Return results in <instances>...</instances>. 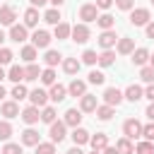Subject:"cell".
Listing matches in <instances>:
<instances>
[{
	"label": "cell",
	"mask_w": 154,
	"mask_h": 154,
	"mask_svg": "<svg viewBox=\"0 0 154 154\" xmlns=\"http://www.w3.org/2000/svg\"><path fill=\"white\" fill-rule=\"evenodd\" d=\"M60 12H58V7H53V10H46V14H43V22H48V24H60Z\"/></svg>",
	"instance_id": "1f68e13d"
},
{
	"label": "cell",
	"mask_w": 154,
	"mask_h": 154,
	"mask_svg": "<svg viewBox=\"0 0 154 154\" xmlns=\"http://www.w3.org/2000/svg\"><path fill=\"white\" fill-rule=\"evenodd\" d=\"M67 96V87L63 84H51V91H48V99L51 101H63Z\"/></svg>",
	"instance_id": "2e32d148"
},
{
	"label": "cell",
	"mask_w": 154,
	"mask_h": 154,
	"mask_svg": "<svg viewBox=\"0 0 154 154\" xmlns=\"http://www.w3.org/2000/svg\"><path fill=\"white\" fill-rule=\"evenodd\" d=\"M113 63H116V53H113L111 48H108V51H103V53L99 55V65H101V67H111Z\"/></svg>",
	"instance_id": "4316f807"
},
{
	"label": "cell",
	"mask_w": 154,
	"mask_h": 154,
	"mask_svg": "<svg viewBox=\"0 0 154 154\" xmlns=\"http://www.w3.org/2000/svg\"><path fill=\"white\" fill-rule=\"evenodd\" d=\"M2 154H22V147L14 144V142H7V144L2 147Z\"/></svg>",
	"instance_id": "7dc6e473"
},
{
	"label": "cell",
	"mask_w": 154,
	"mask_h": 154,
	"mask_svg": "<svg viewBox=\"0 0 154 154\" xmlns=\"http://www.w3.org/2000/svg\"><path fill=\"white\" fill-rule=\"evenodd\" d=\"M89 140H91V135H89L84 128H75V130H72V142H75L77 147H79V144H87Z\"/></svg>",
	"instance_id": "ffe728a7"
},
{
	"label": "cell",
	"mask_w": 154,
	"mask_h": 154,
	"mask_svg": "<svg viewBox=\"0 0 154 154\" xmlns=\"http://www.w3.org/2000/svg\"><path fill=\"white\" fill-rule=\"evenodd\" d=\"M89 142H91V147H94V149H106V147H108V137H106L103 132H96Z\"/></svg>",
	"instance_id": "f1b7e54d"
},
{
	"label": "cell",
	"mask_w": 154,
	"mask_h": 154,
	"mask_svg": "<svg viewBox=\"0 0 154 154\" xmlns=\"http://www.w3.org/2000/svg\"><path fill=\"white\" fill-rule=\"evenodd\" d=\"M149 19H152V14H149L147 7H135L130 12V24H135V26H147Z\"/></svg>",
	"instance_id": "6da1fadb"
},
{
	"label": "cell",
	"mask_w": 154,
	"mask_h": 154,
	"mask_svg": "<svg viewBox=\"0 0 154 154\" xmlns=\"http://www.w3.org/2000/svg\"><path fill=\"white\" fill-rule=\"evenodd\" d=\"M29 101H31L34 106L43 108L46 101H48V91H43V89H34V91H29Z\"/></svg>",
	"instance_id": "4fadbf2b"
},
{
	"label": "cell",
	"mask_w": 154,
	"mask_h": 154,
	"mask_svg": "<svg viewBox=\"0 0 154 154\" xmlns=\"http://www.w3.org/2000/svg\"><path fill=\"white\" fill-rule=\"evenodd\" d=\"M103 154H118V149H116V147H106V149H103Z\"/></svg>",
	"instance_id": "11a10c76"
},
{
	"label": "cell",
	"mask_w": 154,
	"mask_h": 154,
	"mask_svg": "<svg viewBox=\"0 0 154 154\" xmlns=\"http://www.w3.org/2000/svg\"><path fill=\"white\" fill-rule=\"evenodd\" d=\"M29 2H31V7H41V5H46L48 0H29Z\"/></svg>",
	"instance_id": "db71d44e"
},
{
	"label": "cell",
	"mask_w": 154,
	"mask_h": 154,
	"mask_svg": "<svg viewBox=\"0 0 154 154\" xmlns=\"http://www.w3.org/2000/svg\"><path fill=\"white\" fill-rule=\"evenodd\" d=\"M36 154H55V142H38Z\"/></svg>",
	"instance_id": "f35d334b"
},
{
	"label": "cell",
	"mask_w": 154,
	"mask_h": 154,
	"mask_svg": "<svg viewBox=\"0 0 154 154\" xmlns=\"http://www.w3.org/2000/svg\"><path fill=\"white\" fill-rule=\"evenodd\" d=\"M7 79H12L14 84H19L22 79H26V72H24V67H19V65H12V67H10V72H7Z\"/></svg>",
	"instance_id": "44dd1931"
},
{
	"label": "cell",
	"mask_w": 154,
	"mask_h": 154,
	"mask_svg": "<svg viewBox=\"0 0 154 154\" xmlns=\"http://www.w3.org/2000/svg\"><path fill=\"white\" fill-rule=\"evenodd\" d=\"M22 144H26V147H36V144H38V132H36L34 128H26V130L22 132Z\"/></svg>",
	"instance_id": "ac0fdd59"
},
{
	"label": "cell",
	"mask_w": 154,
	"mask_h": 154,
	"mask_svg": "<svg viewBox=\"0 0 154 154\" xmlns=\"http://www.w3.org/2000/svg\"><path fill=\"white\" fill-rule=\"evenodd\" d=\"M142 96H144V89H142V87H137V84H130V87L125 89V99H128V101H132V103H135V101H140Z\"/></svg>",
	"instance_id": "d6986e66"
},
{
	"label": "cell",
	"mask_w": 154,
	"mask_h": 154,
	"mask_svg": "<svg viewBox=\"0 0 154 154\" xmlns=\"http://www.w3.org/2000/svg\"><path fill=\"white\" fill-rule=\"evenodd\" d=\"M10 38L17 41V43L26 41V26H24V24H12V26H10Z\"/></svg>",
	"instance_id": "5bb4252c"
},
{
	"label": "cell",
	"mask_w": 154,
	"mask_h": 154,
	"mask_svg": "<svg viewBox=\"0 0 154 154\" xmlns=\"http://www.w3.org/2000/svg\"><path fill=\"white\" fill-rule=\"evenodd\" d=\"M70 34H72V26L70 24H65V22L55 24V38H67Z\"/></svg>",
	"instance_id": "836d02e7"
},
{
	"label": "cell",
	"mask_w": 154,
	"mask_h": 154,
	"mask_svg": "<svg viewBox=\"0 0 154 154\" xmlns=\"http://www.w3.org/2000/svg\"><path fill=\"white\" fill-rule=\"evenodd\" d=\"M123 132H125L128 140H137V137H142V123L135 120V118H128L123 123Z\"/></svg>",
	"instance_id": "7a4b0ae2"
},
{
	"label": "cell",
	"mask_w": 154,
	"mask_h": 154,
	"mask_svg": "<svg viewBox=\"0 0 154 154\" xmlns=\"http://www.w3.org/2000/svg\"><path fill=\"white\" fill-rule=\"evenodd\" d=\"M12 99H14V101H22V99H29V91H26V87H24L22 82L12 87Z\"/></svg>",
	"instance_id": "4dcf8cb0"
},
{
	"label": "cell",
	"mask_w": 154,
	"mask_h": 154,
	"mask_svg": "<svg viewBox=\"0 0 154 154\" xmlns=\"http://www.w3.org/2000/svg\"><path fill=\"white\" fill-rule=\"evenodd\" d=\"M43 60H46V65H48V67H55V65H58V63L63 60V55H60L58 51H46Z\"/></svg>",
	"instance_id": "f546056e"
},
{
	"label": "cell",
	"mask_w": 154,
	"mask_h": 154,
	"mask_svg": "<svg viewBox=\"0 0 154 154\" xmlns=\"http://www.w3.org/2000/svg\"><path fill=\"white\" fill-rule=\"evenodd\" d=\"M91 154H101V149H94V152H91Z\"/></svg>",
	"instance_id": "be15d7a7"
},
{
	"label": "cell",
	"mask_w": 154,
	"mask_h": 154,
	"mask_svg": "<svg viewBox=\"0 0 154 154\" xmlns=\"http://www.w3.org/2000/svg\"><path fill=\"white\" fill-rule=\"evenodd\" d=\"M65 120H53L51 123V130H48V135H51V142H63L65 140Z\"/></svg>",
	"instance_id": "3957f363"
},
{
	"label": "cell",
	"mask_w": 154,
	"mask_h": 154,
	"mask_svg": "<svg viewBox=\"0 0 154 154\" xmlns=\"http://www.w3.org/2000/svg\"><path fill=\"white\" fill-rule=\"evenodd\" d=\"M140 77H142V82L152 84V82H154V67H152V65H142V70H140Z\"/></svg>",
	"instance_id": "74e56055"
},
{
	"label": "cell",
	"mask_w": 154,
	"mask_h": 154,
	"mask_svg": "<svg viewBox=\"0 0 154 154\" xmlns=\"http://www.w3.org/2000/svg\"><path fill=\"white\" fill-rule=\"evenodd\" d=\"M116 41H118V36H116V31H113V29H103V31H101V36H99V46H101L103 51L113 48V46H116Z\"/></svg>",
	"instance_id": "8992f818"
},
{
	"label": "cell",
	"mask_w": 154,
	"mask_h": 154,
	"mask_svg": "<svg viewBox=\"0 0 154 154\" xmlns=\"http://www.w3.org/2000/svg\"><path fill=\"white\" fill-rule=\"evenodd\" d=\"M19 116H22V120H24L26 125H34V123H38V118H41V113H38V106H34V103H31V106H26V108H24Z\"/></svg>",
	"instance_id": "9c48e42d"
},
{
	"label": "cell",
	"mask_w": 154,
	"mask_h": 154,
	"mask_svg": "<svg viewBox=\"0 0 154 154\" xmlns=\"http://www.w3.org/2000/svg\"><path fill=\"white\" fill-rule=\"evenodd\" d=\"M135 154H154V142L144 140V142L135 144Z\"/></svg>",
	"instance_id": "d590c367"
},
{
	"label": "cell",
	"mask_w": 154,
	"mask_h": 154,
	"mask_svg": "<svg viewBox=\"0 0 154 154\" xmlns=\"http://www.w3.org/2000/svg\"><path fill=\"white\" fill-rule=\"evenodd\" d=\"M24 72H26V82H34V79L41 77V70H38V65H34V63H29V65L24 67Z\"/></svg>",
	"instance_id": "e575fe53"
},
{
	"label": "cell",
	"mask_w": 154,
	"mask_h": 154,
	"mask_svg": "<svg viewBox=\"0 0 154 154\" xmlns=\"http://www.w3.org/2000/svg\"><path fill=\"white\" fill-rule=\"evenodd\" d=\"M132 51H135V41H132V38H128V36H125V38H120V41H118V53L130 55Z\"/></svg>",
	"instance_id": "d4e9b609"
},
{
	"label": "cell",
	"mask_w": 154,
	"mask_h": 154,
	"mask_svg": "<svg viewBox=\"0 0 154 154\" xmlns=\"http://www.w3.org/2000/svg\"><path fill=\"white\" fill-rule=\"evenodd\" d=\"M144 96H147L149 101H154V82H152V84H149V87L144 89Z\"/></svg>",
	"instance_id": "f907efd6"
},
{
	"label": "cell",
	"mask_w": 154,
	"mask_h": 154,
	"mask_svg": "<svg viewBox=\"0 0 154 154\" xmlns=\"http://www.w3.org/2000/svg\"><path fill=\"white\" fill-rule=\"evenodd\" d=\"M2 41H5V34H2V29H0V43H2Z\"/></svg>",
	"instance_id": "6125c7cd"
},
{
	"label": "cell",
	"mask_w": 154,
	"mask_h": 154,
	"mask_svg": "<svg viewBox=\"0 0 154 154\" xmlns=\"http://www.w3.org/2000/svg\"><path fill=\"white\" fill-rule=\"evenodd\" d=\"M0 154H2V152H0Z\"/></svg>",
	"instance_id": "e7e4bbea"
},
{
	"label": "cell",
	"mask_w": 154,
	"mask_h": 154,
	"mask_svg": "<svg viewBox=\"0 0 154 154\" xmlns=\"http://www.w3.org/2000/svg\"><path fill=\"white\" fill-rule=\"evenodd\" d=\"M67 94H70V96H84V94H87V84H84L82 79H72L70 87H67Z\"/></svg>",
	"instance_id": "9a60e30c"
},
{
	"label": "cell",
	"mask_w": 154,
	"mask_h": 154,
	"mask_svg": "<svg viewBox=\"0 0 154 154\" xmlns=\"http://www.w3.org/2000/svg\"><path fill=\"white\" fill-rule=\"evenodd\" d=\"M31 43H34L36 48H48V43H51V34L43 31V29H36L34 36H31Z\"/></svg>",
	"instance_id": "30bf717a"
},
{
	"label": "cell",
	"mask_w": 154,
	"mask_h": 154,
	"mask_svg": "<svg viewBox=\"0 0 154 154\" xmlns=\"http://www.w3.org/2000/svg\"><path fill=\"white\" fill-rule=\"evenodd\" d=\"M12 51L10 48H0V65H7V63H12Z\"/></svg>",
	"instance_id": "bcb514c9"
},
{
	"label": "cell",
	"mask_w": 154,
	"mask_h": 154,
	"mask_svg": "<svg viewBox=\"0 0 154 154\" xmlns=\"http://www.w3.org/2000/svg\"><path fill=\"white\" fill-rule=\"evenodd\" d=\"M149 65H152V67H154V55H149Z\"/></svg>",
	"instance_id": "94428289"
},
{
	"label": "cell",
	"mask_w": 154,
	"mask_h": 154,
	"mask_svg": "<svg viewBox=\"0 0 154 154\" xmlns=\"http://www.w3.org/2000/svg\"><path fill=\"white\" fill-rule=\"evenodd\" d=\"M22 60H26V63H34V60H36V46H34V43L22 48Z\"/></svg>",
	"instance_id": "8d00e7d4"
},
{
	"label": "cell",
	"mask_w": 154,
	"mask_h": 154,
	"mask_svg": "<svg viewBox=\"0 0 154 154\" xmlns=\"http://www.w3.org/2000/svg\"><path fill=\"white\" fill-rule=\"evenodd\" d=\"M70 36H72V41H77V43H87V41H89V26H87V24H75Z\"/></svg>",
	"instance_id": "ba28073f"
},
{
	"label": "cell",
	"mask_w": 154,
	"mask_h": 154,
	"mask_svg": "<svg viewBox=\"0 0 154 154\" xmlns=\"http://www.w3.org/2000/svg\"><path fill=\"white\" fill-rule=\"evenodd\" d=\"M79 65H82V63H79L77 58H65V60H63V70H65L67 75H77V72H79Z\"/></svg>",
	"instance_id": "603a6c76"
},
{
	"label": "cell",
	"mask_w": 154,
	"mask_h": 154,
	"mask_svg": "<svg viewBox=\"0 0 154 154\" xmlns=\"http://www.w3.org/2000/svg\"><path fill=\"white\" fill-rule=\"evenodd\" d=\"M116 149H118V154H135V147H132V142H130L128 137L118 140V142H116Z\"/></svg>",
	"instance_id": "484cf974"
},
{
	"label": "cell",
	"mask_w": 154,
	"mask_h": 154,
	"mask_svg": "<svg viewBox=\"0 0 154 154\" xmlns=\"http://www.w3.org/2000/svg\"><path fill=\"white\" fill-rule=\"evenodd\" d=\"M41 120L51 125V123L55 120V108H53V106H43V111H41Z\"/></svg>",
	"instance_id": "ab89813d"
},
{
	"label": "cell",
	"mask_w": 154,
	"mask_h": 154,
	"mask_svg": "<svg viewBox=\"0 0 154 154\" xmlns=\"http://www.w3.org/2000/svg\"><path fill=\"white\" fill-rule=\"evenodd\" d=\"M41 82H43V84H55V72H53V67H46V70L41 72Z\"/></svg>",
	"instance_id": "60d3db41"
},
{
	"label": "cell",
	"mask_w": 154,
	"mask_h": 154,
	"mask_svg": "<svg viewBox=\"0 0 154 154\" xmlns=\"http://www.w3.org/2000/svg\"><path fill=\"white\" fill-rule=\"evenodd\" d=\"M82 63H87V65H94V63H99V55H96V51H84V53H82Z\"/></svg>",
	"instance_id": "b9f144b4"
},
{
	"label": "cell",
	"mask_w": 154,
	"mask_h": 154,
	"mask_svg": "<svg viewBox=\"0 0 154 154\" xmlns=\"http://www.w3.org/2000/svg\"><path fill=\"white\" fill-rule=\"evenodd\" d=\"M118 10H132V0H116Z\"/></svg>",
	"instance_id": "c3c4849f"
},
{
	"label": "cell",
	"mask_w": 154,
	"mask_h": 154,
	"mask_svg": "<svg viewBox=\"0 0 154 154\" xmlns=\"http://www.w3.org/2000/svg\"><path fill=\"white\" fill-rule=\"evenodd\" d=\"M147 36H149V38H154V22H149V24H147Z\"/></svg>",
	"instance_id": "f5cc1de1"
},
{
	"label": "cell",
	"mask_w": 154,
	"mask_h": 154,
	"mask_svg": "<svg viewBox=\"0 0 154 154\" xmlns=\"http://www.w3.org/2000/svg\"><path fill=\"white\" fill-rule=\"evenodd\" d=\"M152 2H154V0H152Z\"/></svg>",
	"instance_id": "03108f58"
},
{
	"label": "cell",
	"mask_w": 154,
	"mask_h": 154,
	"mask_svg": "<svg viewBox=\"0 0 154 154\" xmlns=\"http://www.w3.org/2000/svg\"><path fill=\"white\" fill-rule=\"evenodd\" d=\"M113 2H116V0H96V2H94V5H96V7H99V10H108V7H111V5H113Z\"/></svg>",
	"instance_id": "681fc988"
},
{
	"label": "cell",
	"mask_w": 154,
	"mask_h": 154,
	"mask_svg": "<svg viewBox=\"0 0 154 154\" xmlns=\"http://www.w3.org/2000/svg\"><path fill=\"white\" fill-rule=\"evenodd\" d=\"M2 96H5V87L0 84V99H2Z\"/></svg>",
	"instance_id": "91938a15"
},
{
	"label": "cell",
	"mask_w": 154,
	"mask_h": 154,
	"mask_svg": "<svg viewBox=\"0 0 154 154\" xmlns=\"http://www.w3.org/2000/svg\"><path fill=\"white\" fill-rule=\"evenodd\" d=\"M123 99H125V94H123L118 87H108V89L103 91V101H106L108 106H118Z\"/></svg>",
	"instance_id": "5b68a950"
},
{
	"label": "cell",
	"mask_w": 154,
	"mask_h": 154,
	"mask_svg": "<svg viewBox=\"0 0 154 154\" xmlns=\"http://www.w3.org/2000/svg\"><path fill=\"white\" fill-rule=\"evenodd\" d=\"M113 106H108V103H103V106H96V118H101V120H111L113 118Z\"/></svg>",
	"instance_id": "83f0119b"
},
{
	"label": "cell",
	"mask_w": 154,
	"mask_h": 154,
	"mask_svg": "<svg viewBox=\"0 0 154 154\" xmlns=\"http://www.w3.org/2000/svg\"><path fill=\"white\" fill-rule=\"evenodd\" d=\"M79 19H84V22H96V19H99V7H96L94 2L82 5V7H79Z\"/></svg>",
	"instance_id": "277c9868"
},
{
	"label": "cell",
	"mask_w": 154,
	"mask_h": 154,
	"mask_svg": "<svg viewBox=\"0 0 154 154\" xmlns=\"http://www.w3.org/2000/svg\"><path fill=\"white\" fill-rule=\"evenodd\" d=\"M103 79H106L103 72H99V70H91V72H89V82H91V84H103Z\"/></svg>",
	"instance_id": "ee69618b"
},
{
	"label": "cell",
	"mask_w": 154,
	"mask_h": 154,
	"mask_svg": "<svg viewBox=\"0 0 154 154\" xmlns=\"http://www.w3.org/2000/svg\"><path fill=\"white\" fill-rule=\"evenodd\" d=\"M147 60H149V51H147V48H135V51H132V63H135V65L142 67Z\"/></svg>",
	"instance_id": "7402d4cb"
},
{
	"label": "cell",
	"mask_w": 154,
	"mask_h": 154,
	"mask_svg": "<svg viewBox=\"0 0 154 154\" xmlns=\"http://www.w3.org/2000/svg\"><path fill=\"white\" fill-rule=\"evenodd\" d=\"M147 118H149V120H154V101L147 106Z\"/></svg>",
	"instance_id": "816d5d0a"
},
{
	"label": "cell",
	"mask_w": 154,
	"mask_h": 154,
	"mask_svg": "<svg viewBox=\"0 0 154 154\" xmlns=\"http://www.w3.org/2000/svg\"><path fill=\"white\" fill-rule=\"evenodd\" d=\"M96 96H91V94H84V96H79V111L82 113H91V111H96Z\"/></svg>",
	"instance_id": "7c38bea8"
},
{
	"label": "cell",
	"mask_w": 154,
	"mask_h": 154,
	"mask_svg": "<svg viewBox=\"0 0 154 154\" xmlns=\"http://www.w3.org/2000/svg\"><path fill=\"white\" fill-rule=\"evenodd\" d=\"M48 2H53V5H55V7H60V5H63V2H65V0H48Z\"/></svg>",
	"instance_id": "6f0895ef"
},
{
	"label": "cell",
	"mask_w": 154,
	"mask_h": 154,
	"mask_svg": "<svg viewBox=\"0 0 154 154\" xmlns=\"http://www.w3.org/2000/svg\"><path fill=\"white\" fill-rule=\"evenodd\" d=\"M38 24V10L36 7H29L24 12V26H36Z\"/></svg>",
	"instance_id": "cb8c5ba5"
},
{
	"label": "cell",
	"mask_w": 154,
	"mask_h": 154,
	"mask_svg": "<svg viewBox=\"0 0 154 154\" xmlns=\"http://www.w3.org/2000/svg\"><path fill=\"white\" fill-rule=\"evenodd\" d=\"M67 154H84V152H82V149H79V147H77V144H75V147H72V149H70V152H67Z\"/></svg>",
	"instance_id": "9f6ffc18"
},
{
	"label": "cell",
	"mask_w": 154,
	"mask_h": 154,
	"mask_svg": "<svg viewBox=\"0 0 154 154\" xmlns=\"http://www.w3.org/2000/svg\"><path fill=\"white\" fill-rule=\"evenodd\" d=\"M14 19H17V10H14L12 5H2V7H0V24L12 26Z\"/></svg>",
	"instance_id": "52a82bcc"
},
{
	"label": "cell",
	"mask_w": 154,
	"mask_h": 154,
	"mask_svg": "<svg viewBox=\"0 0 154 154\" xmlns=\"http://www.w3.org/2000/svg\"><path fill=\"white\" fill-rule=\"evenodd\" d=\"M10 135H12V125L7 120H0V140H10Z\"/></svg>",
	"instance_id": "7bdbcfd3"
},
{
	"label": "cell",
	"mask_w": 154,
	"mask_h": 154,
	"mask_svg": "<svg viewBox=\"0 0 154 154\" xmlns=\"http://www.w3.org/2000/svg\"><path fill=\"white\" fill-rule=\"evenodd\" d=\"M5 79V70H2V65H0V82Z\"/></svg>",
	"instance_id": "680465c9"
},
{
	"label": "cell",
	"mask_w": 154,
	"mask_h": 154,
	"mask_svg": "<svg viewBox=\"0 0 154 154\" xmlns=\"http://www.w3.org/2000/svg\"><path fill=\"white\" fill-rule=\"evenodd\" d=\"M63 120H65V125H70V128H79V123H82V111H79V108H67Z\"/></svg>",
	"instance_id": "8fae6325"
},
{
	"label": "cell",
	"mask_w": 154,
	"mask_h": 154,
	"mask_svg": "<svg viewBox=\"0 0 154 154\" xmlns=\"http://www.w3.org/2000/svg\"><path fill=\"white\" fill-rule=\"evenodd\" d=\"M142 137L149 140V142H154V120L149 125H142Z\"/></svg>",
	"instance_id": "f6af8a7d"
},
{
	"label": "cell",
	"mask_w": 154,
	"mask_h": 154,
	"mask_svg": "<svg viewBox=\"0 0 154 154\" xmlns=\"http://www.w3.org/2000/svg\"><path fill=\"white\" fill-rule=\"evenodd\" d=\"M96 24L101 26V29H113V24H116V19H113V14H99V19H96Z\"/></svg>",
	"instance_id": "d6a6232c"
},
{
	"label": "cell",
	"mask_w": 154,
	"mask_h": 154,
	"mask_svg": "<svg viewBox=\"0 0 154 154\" xmlns=\"http://www.w3.org/2000/svg\"><path fill=\"white\" fill-rule=\"evenodd\" d=\"M0 111H2V116H5L7 120L19 116V106H17V101H5V103L0 106Z\"/></svg>",
	"instance_id": "e0dca14e"
}]
</instances>
